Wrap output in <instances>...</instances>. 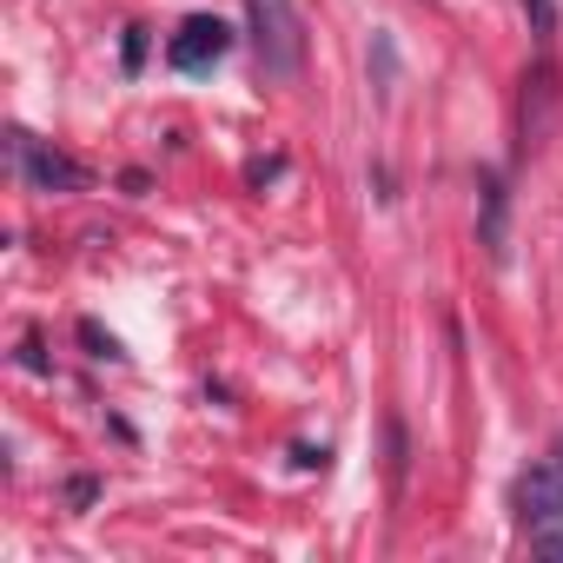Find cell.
<instances>
[{
    "label": "cell",
    "instance_id": "obj_8",
    "mask_svg": "<svg viewBox=\"0 0 563 563\" xmlns=\"http://www.w3.org/2000/svg\"><path fill=\"white\" fill-rule=\"evenodd\" d=\"M146 67V27H126V74Z\"/></svg>",
    "mask_w": 563,
    "mask_h": 563
},
{
    "label": "cell",
    "instance_id": "obj_4",
    "mask_svg": "<svg viewBox=\"0 0 563 563\" xmlns=\"http://www.w3.org/2000/svg\"><path fill=\"white\" fill-rule=\"evenodd\" d=\"M477 245L490 265L510 258V192H504V173H477Z\"/></svg>",
    "mask_w": 563,
    "mask_h": 563
},
{
    "label": "cell",
    "instance_id": "obj_9",
    "mask_svg": "<svg viewBox=\"0 0 563 563\" xmlns=\"http://www.w3.org/2000/svg\"><path fill=\"white\" fill-rule=\"evenodd\" d=\"M80 339H87L100 358H120V345H113V339H100V325H80Z\"/></svg>",
    "mask_w": 563,
    "mask_h": 563
},
{
    "label": "cell",
    "instance_id": "obj_11",
    "mask_svg": "<svg viewBox=\"0 0 563 563\" xmlns=\"http://www.w3.org/2000/svg\"><path fill=\"white\" fill-rule=\"evenodd\" d=\"M537 556H563V537H537Z\"/></svg>",
    "mask_w": 563,
    "mask_h": 563
},
{
    "label": "cell",
    "instance_id": "obj_6",
    "mask_svg": "<svg viewBox=\"0 0 563 563\" xmlns=\"http://www.w3.org/2000/svg\"><path fill=\"white\" fill-rule=\"evenodd\" d=\"M510 504H517L523 523H550V517H563V464L550 457V464L523 471V477L510 484Z\"/></svg>",
    "mask_w": 563,
    "mask_h": 563
},
{
    "label": "cell",
    "instance_id": "obj_1",
    "mask_svg": "<svg viewBox=\"0 0 563 563\" xmlns=\"http://www.w3.org/2000/svg\"><path fill=\"white\" fill-rule=\"evenodd\" d=\"M252 14V47H258V74L265 80H299L306 67V27L292 0H245Z\"/></svg>",
    "mask_w": 563,
    "mask_h": 563
},
{
    "label": "cell",
    "instance_id": "obj_10",
    "mask_svg": "<svg viewBox=\"0 0 563 563\" xmlns=\"http://www.w3.org/2000/svg\"><path fill=\"white\" fill-rule=\"evenodd\" d=\"M21 365H27V372H47V358H41V339H27V345H21Z\"/></svg>",
    "mask_w": 563,
    "mask_h": 563
},
{
    "label": "cell",
    "instance_id": "obj_12",
    "mask_svg": "<svg viewBox=\"0 0 563 563\" xmlns=\"http://www.w3.org/2000/svg\"><path fill=\"white\" fill-rule=\"evenodd\" d=\"M550 457H556V464H563V438H556V451H550Z\"/></svg>",
    "mask_w": 563,
    "mask_h": 563
},
{
    "label": "cell",
    "instance_id": "obj_2",
    "mask_svg": "<svg viewBox=\"0 0 563 563\" xmlns=\"http://www.w3.org/2000/svg\"><path fill=\"white\" fill-rule=\"evenodd\" d=\"M8 146H14V159H21V179H27L34 192H87V186H93V173H87L80 159H67V153H54V146L27 140L21 126L8 133Z\"/></svg>",
    "mask_w": 563,
    "mask_h": 563
},
{
    "label": "cell",
    "instance_id": "obj_3",
    "mask_svg": "<svg viewBox=\"0 0 563 563\" xmlns=\"http://www.w3.org/2000/svg\"><path fill=\"white\" fill-rule=\"evenodd\" d=\"M550 107H556V67H550V54H537V67L523 74V100H517V153H537L543 146Z\"/></svg>",
    "mask_w": 563,
    "mask_h": 563
},
{
    "label": "cell",
    "instance_id": "obj_5",
    "mask_svg": "<svg viewBox=\"0 0 563 563\" xmlns=\"http://www.w3.org/2000/svg\"><path fill=\"white\" fill-rule=\"evenodd\" d=\"M225 47H232V27H225V21H212V14H199V21H186V27L173 34L166 60H173L179 74H206L212 60H225Z\"/></svg>",
    "mask_w": 563,
    "mask_h": 563
},
{
    "label": "cell",
    "instance_id": "obj_7",
    "mask_svg": "<svg viewBox=\"0 0 563 563\" xmlns=\"http://www.w3.org/2000/svg\"><path fill=\"white\" fill-rule=\"evenodd\" d=\"M523 21L537 34V54H550V41H556V0H523Z\"/></svg>",
    "mask_w": 563,
    "mask_h": 563
}]
</instances>
